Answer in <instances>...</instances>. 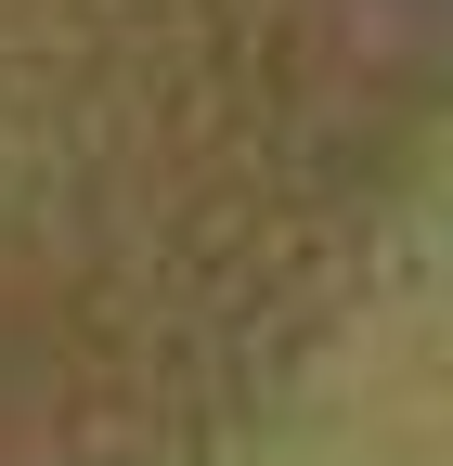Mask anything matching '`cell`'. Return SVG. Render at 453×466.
Returning a JSON list of instances; mask_svg holds the SVG:
<instances>
[{
  "mask_svg": "<svg viewBox=\"0 0 453 466\" xmlns=\"http://www.w3.org/2000/svg\"><path fill=\"white\" fill-rule=\"evenodd\" d=\"M14 78V66H0ZM26 130L0 116V466H26L39 453V428H26V401H14V363H26Z\"/></svg>",
  "mask_w": 453,
  "mask_h": 466,
  "instance_id": "cell-1",
  "label": "cell"
}]
</instances>
